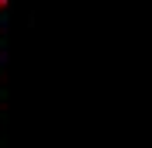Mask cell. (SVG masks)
<instances>
[{"label": "cell", "mask_w": 152, "mask_h": 148, "mask_svg": "<svg viewBox=\"0 0 152 148\" xmlns=\"http://www.w3.org/2000/svg\"><path fill=\"white\" fill-rule=\"evenodd\" d=\"M0 10H4V4H0Z\"/></svg>", "instance_id": "cell-1"}]
</instances>
